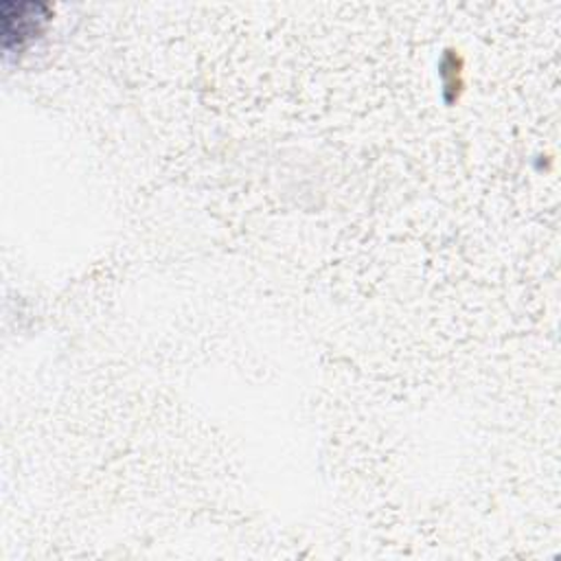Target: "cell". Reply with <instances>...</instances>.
<instances>
[{
  "label": "cell",
  "mask_w": 561,
  "mask_h": 561,
  "mask_svg": "<svg viewBox=\"0 0 561 561\" xmlns=\"http://www.w3.org/2000/svg\"><path fill=\"white\" fill-rule=\"evenodd\" d=\"M12 10L16 12L10 14L8 10H3V38H5V47H10L12 42H16L18 47L25 44V40L34 38L42 23L49 18V8L40 5V3H10Z\"/></svg>",
  "instance_id": "6da1fadb"
}]
</instances>
